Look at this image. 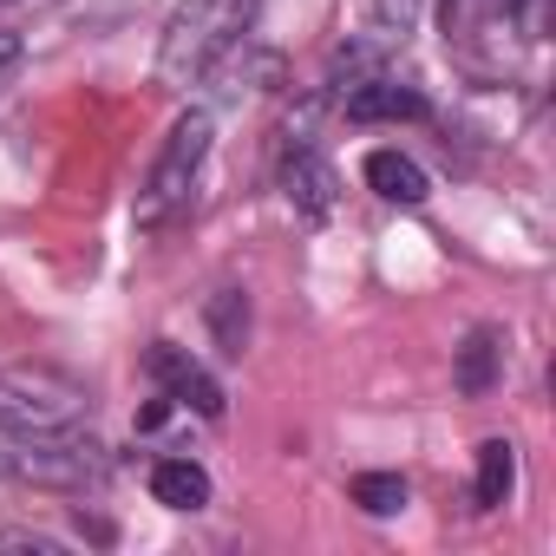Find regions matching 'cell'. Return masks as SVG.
<instances>
[{
    "mask_svg": "<svg viewBox=\"0 0 556 556\" xmlns=\"http://www.w3.org/2000/svg\"><path fill=\"white\" fill-rule=\"evenodd\" d=\"M0 471L21 484H99L105 452L79 439L73 400H27L21 380H0Z\"/></svg>",
    "mask_w": 556,
    "mask_h": 556,
    "instance_id": "1",
    "label": "cell"
},
{
    "mask_svg": "<svg viewBox=\"0 0 556 556\" xmlns=\"http://www.w3.org/2000/svg\"><path fill=\"white\" fill-rule=\"evenodd\" d=\"M255 8H262V0H177V14L164 27V47H157V79L164 86L210 79L249 40Z\"/></svg>",
    "mask_w": 556,
    "mask_h": 556,
    "instance_id": "2",
    "label": "cell"
},
{
    "mask_svg": "<svg viewBox=\"0 0 556 556\" xmlns=\"http://www.w3.org/2000/svg\"><path fill=\"white\" fill-rule=\"evenodd\" d=\"M203 157H210V112H184V118L170 125L164 151L151 157L144 184H138V203H131V223H138L144 236H164V229L190 210L197 177H203Z\"/></svg>",
    "mask_w": 556,
    "mask_h": 556,
    "instance_id": "3",
    "label": "cell"
},
{
    "mask_svg": "<svg viewBox=\"0 0 556 556\" xmlns=\"http://www.w3.org/2000/svg\"><path fill=\"white\" fill-rule=\"evenodd\" d=\"M144 374L164 387V400L170 406H184V413H197V419H223V387L184 354V348H170V341H151V354H144Z\"/></svg>",
    "mask_w": 556,
    "mask_h": 556,
    "instance_id": "4",
    "label": "cell"
},
{
    "mask_svg": "<svg viewBox=\"0 0 556 556\" xmlns=\"http://www.w3.org/2000/svg\"><path fill=\"white\" fill-rule=\"evenodd\" d=\"M348 118L354 125H374V118H426V99L400 79H361L348 92Z\"/></svg>",
    "mask_w": 556,
    "mask_h": 556,
    "instance_id": "5",
    "label": "cell"
},
{
    "mask_svg": "<svg viewBox=\"0 0 556 556\" xmlns=\"http://www.w3.org/2000/svg\"><path fill=\"white\" fill-rule=\"evenodd\" d=\"M282 190H289V203H295L302 216H328V210H334V170H328L315 151H295V157L282 164Z\"/></svg>",
    "mask_w": 556,
    "mask_h": 556,
    "instance_id": "6",
    "label": "cell"
},
{
    "mask_svg": "<svg viewBox=\"0 0 556 556\" xmlns=\"http://www.w3.org/2000/svg\"><path fill=\"white\" fill-rule=\"evenodd\" d=\"M151 497L170 510H203L210 504V471L197 458H157L151 465Z\"/></svg>",
    "mask_w": 556,
    "mask_h": 556,
    "instance_id": "7",
    "label": "cell"
},
{
    "mask_svg": "<svg viewBox=\"0 0 556 556\" xmlns=\"http://www.w3.org/2000/svg\"><path fill=\"white\" fill-rule=\"evenodd\" d=\"M367 184H374L387 203H406V210H419V203L432 197L426 170H419L413 157H400V151H374V157H367Z\"/></svg>",
    "mask_w": 556,
    "mask_h": 556,
    "instance_id": "8",
    "label": "cell"
},
{
    "mask_svg": "<svg viewBox=\"0 0 556 556\" xmlns=\"http://www.w3.org/2000/svg\"><path fill=\"white\" fill-rule=\"evenodd\" d=\"M517 484V445L510 439H484L478 445V510H497Z\"/></svg>",
    "mask_w": 556,
    "mask_h": 556,
    "instance_id": "9",
    "label": "cell"
},
{
    "mask_svg": "<svg viewBox=\"0 0 556 556\" xmlns=\"http://www.w3.org/2000/svg\"><path fill=\"white\" fill-rule=\"evenodd\" d=\"M497 367H504V348H497V334H491V328H478V334L465 341V354H458V387L478 400V393H491V387H497Z\"/></svg>",
    "mask_w": 556,
    "mask_h": 556,
    "instance_id": "10",
    "label": "cell"
},
{
    "mask_svg": "<svg viewBox=\"0 0 556 556\" xmlns=\"http://www.w3.org/2000/svg\"><path fill=\"white\" fill-rule=\"evenodd\" d=\"M354 504L367 517H393V510H406V478L400 471H361L354 478Z\"/></svg>",
    "mask_w": 556,
    "mask_h": 556,
    "instance_id": "11",
    "label": "cell"
},
{
    "mask_svg": "<svg viewBox=\"0 0 556 556\" xmlns=\"http://www.w3.org/2000/svg\"><path fill=\"white\" fill-rule=\"evenodd\" d=\"M210 321H216V334H223V354H242V334H249V302H242V289H223L216 308H210Z\"/></svg>",
    "mask_w": 556,
    "mask_h": 556,
    "instance_id": "12",
    "label": "cell"
},
{
    "mask_svg": "<svg viewBox=\"0 0 556 556\" xmlns=\"http://www.w3.org/2000/svg\"><path fill=\"white\" fill-rule=\"evenodd\" d=\"M0 549H34V556H60L66 543H60V536H40V530H0Z\"/></svg>",
    "mask_w": 556,
    "mask_h": 556,
    "instance_id": "13",
    "label": "cell"
},
{
    "mask_svg": "<svg viewBox=\"0 0 556 556\" xmlns=\"http://www.w3.org/2000/svg\"><path fill=\"white\" fill-rule=\"evenodd\" d=\"M14 60H21V34H8V27H0V79L14 73Z\"/></svg>",
    "mask_w": 556,
    "mask_h": 556,
    "instance_id": "14",
    "label": "cell"
}]
</instances>
